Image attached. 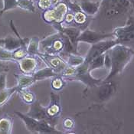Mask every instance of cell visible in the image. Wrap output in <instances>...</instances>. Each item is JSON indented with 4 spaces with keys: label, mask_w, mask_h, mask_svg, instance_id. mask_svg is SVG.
Segmentation results:
<instances>
[{
    "label": "cell",
    "mask_w": 134,
    "mask_h": 134,
    "mask_svg": "<svg viewBox=\"0 0 134 134\" xmlns=\"http://www.w3.org/2000/svg\"><path fill=\"white\" fill-rule=\"evenodd\" d=\"M108 53L111 60L110 71L103 81H110L124 71L127 64L134 57V50L123 44H117L111 48Z\"/></svg>",
    "instance_id": "6da1fadb"
},
{
    "label": "cell",
    "mask_w": 134,
    "mask_h": 134,
    "mask_svg": "<svg viewBox=\"0 0 134 134\" xmlns=\"http://www.w3.org/2000/svg\"><path fill=\"white\" fill-rule=\"evenodd\" d=\"M67 36L60 31L51 35L40 40V49L44 53L49 54H58L64 51V44Z\"/></svg>",
    "instance_id": "7a4b0ae2"
},
{
    "label": "cell",
    "mask_w": 134,
    "mask_h": 134,
    "mask_svg": "<svg viewBox=\"0 0 134 134\" xmlns=\"http://www.w3.org/2000/svg\"><path fill=\"white\" fill-rule=\"evenodd\" d=\"M130 6L127 0H102L100 9L107 19H112L125 13Z\"/></svg>",
    "instance_id": "3957f363"
},
{
    "label": "cell",
    "mask_w": 134,
    "mask_h": 134,
    "mask_svg": "<svg viewBox=\"0 0 134 134\" xmlns=\"http://www.w3.org/2000/svg\"><path fill=\"white\" fill-rule=\"evenodd\" d=\"M66 80L81 81L88 87L99 86L103 81L102 79H97L92 77V75L91 74V71H89V63L86 62H83L81 65L77 66L74 75Z\"/></svg>",
    "instance_id": "277c9868"
},
{
    "label": "cell",
    "mask_w": 134,
    "mask_h": 134,
    "mask_svg": "<svg viewBox=\"0 0 134 134\" xmlns=\"http://www.w3.org/2000/svg\"><path fill=\"white\" fill-rule=\"evenodd\" d=\"M68 12V7L64 2H58L57 5L52 8L44 10L42 14V19L46 23L52 25L58 22L62 23L64 20V17Z\"/></svg>",
    "instance_id": "5b68a950"
},
{
    "label": "cell",
    "mask_w": 134,
    "mask_h": 134,
    "mask_svg": "<svg viewBox=\"0 0 134 134\" xmlns=\"http://www.w3.org/2000/svg\"><path fill=\"white\" fill-rule=\"evenodd\" d=\"M119 44L118 41L115 38L112 39H107V40H103V41H99L97 43H95L93 44H91V47L90 50L88 51L84 62L90 63L97 56H100L101 54H103L104 53L109 51L111 48H113L114 45Z\"/></svg>",
    "instance_id": "8992f818"
},
{
    "label": "cell",
    "mask_w": 134,
    "mask_h": 134,
    "mask_svg": "<svg viewBox=\"0 0 134 134\" xmlns=\"http://www.w3.org/2000/svg\"><path fill=\"white\" fill-rule=\"evenodd\" d=\"M113 33L119 44H125L134 41V19L130 17L126 25L115 29Z\"/></svg>",
    "instance_id": "52a82bcc"
},
{
    "label": "cell",
    "mask_w": 134,
    "mask_h": 134,
    "mask_svg": "<svg viewBox=\"0 0 134 134\" xmlns=\"http://www.w3.org/2000/svg\"><path fill=\"white\" fill-rule=\"evenodd\" d=\"M112 38H114V35L113 32L103 33L92 31L89 29H85L81 31L79 37L77 38V42H84L90 44H93L99 41Z\"/></svg>",
    "instance_id": "ba28073f"
},
{
    "label": "cell",
    "mask_w": 134,
    "mask_h": 134,
    "mask_svg": "<svg viewBox=\"0 0 134 134\" xmlns=\"http://www.w3.org/2000/svg\"><path fill=\"white\" fill-rule=\"evenodd\" d=\"M46 113L48 116L49 123L55 126L58 119L62 113V106L60 95L58 93H51L50 103L46 107Z\"/></svg>",
    "instance_id": "9c48e42d"
},
{
    "label": "cell",
    "mask_w": 134,
    "mask_h": 134,
    "mask_svg": "<svg viewBox=\"0 0 134 134\" xmlns=\"http://www.w3.org/2000/svg\"><path fill=\"white\" fill-rule=\"evenodd\" d=\"M39 58L41 61L45 62V64L48 67L52 68L58 74H60V73L68 65L65 62V61L63 60L58 54H49L41 53Z\"/></svg>",
    "instance_id": "30bf717a"
},
{
    "label": "cell",
    "mask_w": 134,
    "mask_h": 134,
    "mask_svg": "<svg viewBox=\"0 0 134 134\" xmlns=\"http://www.w3.org/2000/svg\"><path fill=\"white\" fill-rule=\"evenodd\" d=\"M29 38H22L14 36H8L5 38H0V47L5 48L7 51L13 52L20 47L27 48L29 42Z\"/></svg>",
    "instance_id": "8fae6325"
},
{
    "label": "cell",
    "mask_w": 134,
    "mask_h": 134,
    "mask_svg": "<svg viewBox=\"0 0 134 134\" xmlns=\"http://www.w3.org/2000/svg\"><path fill=\"white\" fill-rule=\"evenodd\" d=\"M52 25L58 31H60L64 34L72 43L74 48L77 50V38L79 37L81 32L82 31L81 29L77 27H64L62 25V23H53Z\"/></svg>",
    "instance_id": "7c38bea8"
},
{
    "label": "cell",
    "mask_w": 134,
    "mask_h": 134,
    "mask_svg": "<svg viewBox=\"0 0 134 134\" xmlns=\"http://www.w3.org/2000/svg\"><path fill=\"white\" fill-rule=\"evenodd\" d=\"M15 62L17 63L21 72L25 74H32L38 70V60L34 56L28 55Z\"/></svg>",
    "instance_id": "4fadbf2b"
},
{
    "label": "cell",
    "mask_w": 134,
    "mask_h": 134,
    "mask_svg": "<svg viewBox=\"0 0 134 134\" xmlns=\"http://www.w3.org/2000/svg\"><path fill=\"white\" fill-rule=\"evenodd\" d=\"M116 91V85L113 81H103L99 85L98 91V97L100 100L106 101L110 99Z\"/></svg>",
    "instance_id": "5bb4252c"
},
{
    "label": "cell",
    "mask_w": 134,
    "mask_h": 134,
    "mask_svg": "<svg viewBox=\"0 0 134 134\" xmlns=\"http://www.w3.org/2000/svg\"><path fill=\"white\" fill-rule=\"evenodd\" d=\"M26 114L34 119L38 120H44L49 122L48 116L46 113V107H43L38 100H35L30 104V109Z\"/></svg>",
    "instance_id": "9a60e30c"
},
{
    "label": "cell",
    "mask_w": 134,
    "mask_h": 134,
    "mask_svg": "<svg viewBox=\"0 0 134 134\" xmlns=\"http://www.w3.org/2000/svg\"><path fill=\"white\" fill-rule=\"evenodd\" d=\"M15 114H16L23 121L28 131L31 133H40L41 120L34 119L31 116H28L27 114H22L19 111H15Z\"/></svg>",
    "instance_id": "2e32d148"
},
{
    "label": "cell",
    "mask_w": 134,
    "mask_h": 134,
    "mask_svg": "<svg viewBox=\"0 0 134 134\" xmlns=\"http://www.w3.org/2000/svg\"><path fill=\"white\" fill-rule=\"evenodd\" d=\"M101 2H92L90 0H81L80 3L81 9L87 16L95 15L100 8Z\"/></svg>",
    "instance_id": "e0dca14e"
},
{
    "label": "cell",
    "mask_w": 134,
    "mask_h": 134,
    "mask_svg": "<svg viewBox=\"0 0 134 134\" xmlns=\"http://www.w3.org/2000/svg\"><path fill=\"white\" fill-rule=\"evenodd\" d=\"M15 77L17 81L16 86L18 87L19 91L23 89H28L29 87H30L36 82L32 74H25L21 73V74H15Z\"/></svg>",
    "instance_id": "ac0fdd59"
},
{
    "label": "cell",
    "mask_w": 134,
    "mask_h": 134,
    "mask_svg": "<svg viewBox=\"0 0 134 134\" xmlns=\"http://www.w3.org/2000/svg\"><path fill=\"white\" fill-rule=\"evenodd\" d=\"M59 75L58 73H56L52 68L50 67H46L42 69L37 70L35 73L32 74V76L35 79L36 81H42L47 78H51V77H54L56 76Z\"/></svg>",
    "instance_id": "d6986e66"
},
{
    "label": "cell",
    "mask_w": 134,
    "mask_h": 134,
    "mask_svg": "<svg viewBox=\"0 0 134 134\" xmlns=\"http://www.w3.org/2000/svg\"><path fill=\"white\" fill-rule=\"evenodd\" d=\"M26 50L28 55L39 57L41 54V52H40V38L38 37L31 38L27 45Z\"/></svg>",
    "instance_id": "ffe728a7"
},
{
    "label": "cell",
    "mask_w": 134,
    "mask_h": 134,
    "mask_svg": "<svg viewBox=\"0 0 134 134\" xmlns=\"http://www.w3.org/2000/svg\"><path fill=\"white\" fill-rule=\"evenodd\" d=\"M13 119L9 115H4L0 117V134L12 133Z\"/></svg>",
    "instance_id": "44dd1931"
},
{
    "label": "cell",
    "mask_w": 134,
    "mask_h": 134,
    "mask_svg": "<svg viewBox=\"0 0 134 134\" xmlns=\"http://www.w3.org/2000/svg\"><path fill=\"white\" fill-rule=\"evenodd\" d=\"M19 91L18 87H13L11 88H6L2 91H0V107H3L7 103L14 93H17Z\"/></svg>",
    "instance_id": "7402d4cb"
},
{
    "label": "cell",
    "mask_w": 134,
    "mask_h": 134,
    "mask_svg": "<svg viewBox=\"0 0 134 134\" xmlns=\"http://www.w3.org/2000/svg\"><path fill=\"white\" fill-rule=\"evenodd\" d=\"M17 93L19 94L21 99L27 104H31L35 100V94L31 91H29L27 89L19 90V91H18Z\"/></svg>",
    "instance_id": "603a6c76"
},
{
    "label": "cell",
    "mask_w": 134,
    "mask_h": 134,
    "mask_svg": "<svg viewBox=\"0 0 134 134\" xmlns=\"http://www.w3.org/2000/svg\"><path fill=\"white\" fill-rule=\"evenodd\" d=\"M67 56H68L67 64L70 66L77 67L83 63L85 60V58L81 55H77L76 54H67Z\"/></svg>",
    "instance_id": "cb8c5ba5"
},
{
    "label": "cell",
    "mask_w": 134,
    "mask_h": 134,
    "mask_svg": "<svg viewBox=\"0 0 134 134\" xmlns=\"http://www.w3.org/2000/svg\"><path fill=\"white\" fill-rule=\"evenodd\" d=\"M104 54L105 53L103 54L96 57L89 63V71L91 72L95 69L100 68L104 66Z\"/></svg>",
    "instance_id": "d4e9b609"
},
{
    "label": "cell",
    "mask_w": 134,
    "mask_h": 134,
    "mask_svg": "<svg viewBox=\"0 0 134 134\" xmlns=\"http://www.w3.org/2000/svg\"><path fill=\"white\" fill-rule=\"evenodd\" d=\"M18 2V7L24 10L29 11L35 13V8L34 5L33 0H17Z\"/></svg>",
    "instance_id": "484cf974"
},
{
    "label": "cell",
    "mask_w": 134,
    "mask_h": 134,
    "mask_svg": "<svg viewBox=\"0 0 134 134\" xmlns=\"http://www.w3.org/2000/svg\"><path fill=\"white\" fill-rule=\"evenodd\" d=\"M65 79L62 76H56L53 77L52 81V87L55 91H60L65 86Z\"/></svg>",
    "instance_id": "4316f807"
},
{
    "label": "cell",
    "mask_w": 134,
    "mask_h": 134,
    "mask_svg": "<svg viewBox=\"0 0 134 134\" xmlns=\"http://www.w3.org/2000/svg\"><path fill=\"white\" fill-rule=\"evenodd\" d=\"M74 21L75 22L76 25H78L80 26H83L87 22V15L83 12L74 13Z\"/></svg>",
    "instance_id": "83f0119b"
},
{
    "label": "cell",
    "mask_w": 134,
    "mask_h": 134,
    "mask_svg": "<svg viewBox=\"0 0 134 134\" xmlns=\"http://www.w3.org/2000/svg\"><path fill=\"white\" fill-rule=\"evenodd\" d=\"M12 58L14 62H17L21 58L28 56L26 48H24V47H20L17 48L16 50L12 52Z\"/></svg>",
    "instance_id": "f1b7e54d"
},
{
    "label": "cell",
    "mask_w": 134,
    "mask_h": 134,
    "mask_svg": "<svg viewBox=\"0 0 134 134\" xmlns=\"http://www.w3.org/2000/svg\"><path fill=\"white\" fill-rule=\"evenodd\" d=\"M18 7L17 0H3V9L1 10V14L4 13L5 12L12 10Z\"/></svg>",
    "instance_id": "f546056e"
},
{
    "label": "cell",
    "mask_w": 134,
    "mask_h": 134,
    "mask_svg": "<svg viewBox=\"0 0 134 134\" xmlns=\"http://www.w3.org/2000/svg\"><path fill=\"white\" fill-rule=\"evenodd\" d=\"M0 61L2 62H14L12 58V52L7 51L5 48L0 47Z\"/></svg>",
    "instance_id": "4dcf8cb0"
},
{
    "label": "cell",
    "mask_w": 134,
    "mask_h": 134,
    "mask_svg": "<svg viewBox=\"0 0 134 134\" xmlns=\"http://www.w3.org/2000/svg\"><path fill=\"white\" fill-rule=\"evenodd\" d=\"M74 126H75V123H74V120L70 117L65 118L63 121V126L67 130H72Z\"/></svg>",
    "instance_id": "1f68e13d"
},
{
    "label": "cell",
    "mask_w": 134,
    "mask_h": 134,
    "mask_svg": "<svg viewBox=\"0 0 134 134\" xmlns=\"http://www.w3.org/2000/svg\"><path fill=\"white\" fill-rule=\"evenodd\" d=\"M38 5L41 9L47 10L52 7V0H38Z\"/></svg>",
    "instance_id": "d6a6232c"
},
{
    "label": "cell",
    "mask_w": 134,
    "mask_h": 134,
    "mask_svg": "<svg viewBox=\"0 0 134 134\" xmlns=\"http://www.w3.org/2000/svg\"><path fill=\"white\" fill-rule=\"evenodd\" d=\"M7 88V74L6 72L0 73V91Z\"/></svg>",
    "instance_id": "836d02e7"
},
{
    "label": "cell",
    "mask_w": 134,
    "mask_h": 134,
    "mask_svg": "<svg viewBox=\"0 0 134 134\" xmlns=\"http://www.w3.org/2000/svg\"><path fill=\"white\" fill-rule=\"evenodd\" d=\"M66 5H68V9L71 11L73 13H77V12H82L80 5H78L77 2H74L71 1L68 3H67Z\"/></svg>",
    "instance_id": "e575fe53"
},
{
    "label": "cell",
    "mask_w": 134,
    "mask_h": 134,
    "mask_svg": "<svg viewBox=\"0 0 134 134\" xmlns=\"http://www.w3.org/2000/svg\"><path fill=\"white\" fill-rule=\"evenodd\" d=\"M103 67H105L107 69H110L111 68V60H110V57L108 53V51L104 54V66Z\"/></svg>",
    "instance_id": "d590c367"
},
{
    "label": "cell",
    "mask_w": 134,
    "mask_h": 134,
    "mask_svg": "<svg viewBox=\"0 0 134 134\" xmlns=\"http://www.w3.org/2000/svg\"><path fill=\"white\" fill-rule=\"evenodd\" d=\"M74 14L72 12H68L66 14L65 17H64V21L67 25H69V24H71L73 21H74Z\"/></svg>",
    "instance_id": "8d00e7d4"
},
{
    "label": "cell",
    "mask_w": 134,
    "mask_h": 134,
    "mask_svg": "<svg viewBox=\"0 0 134 134\" xmlns=\"http://www.w3.org/2000/svg\"><path fill=\"white\" fill-rule=\"evenodd\" d=\"M6 62H2L0 61V73L8 72L9 71V66L5 64Z\"/></svg>",
    "instance_id": "74e56055"
},
{
    "label": "cell",
    "mask_w": 134,
    "mask_h": 134,
    "mask_svg": "<svg viewBox=\"0 0 134 134\" xmlns=\"http://www.w3.org/2000/svg\"><path fill=\"white\" fill-rule=\"evenodd\" d=\"M127 1L129 2V3L130 4L131 6L134 7V0H127Z\"/></svg>",
    "instance_id": "f35d334b"
},
{
    "label": "cell",
    "mask_w": 134,
    "mask_h": 134,
    "mask_svg": "<svg viewBox=\"0 0 134 134\" xmlns=\"http://www.w3.org/2000/svg\"><path fill=\"white\" fill-rule=\"evenodd\" d=\"M3 9V0H0V10Z\"/></svg>",
    "instance_id": "ab89813d"
}]
</instances>
